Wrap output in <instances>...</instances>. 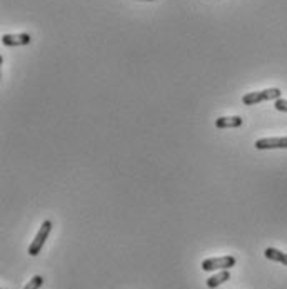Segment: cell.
I'll return each mask as SVG.
<instances>
[{
    "label": "cell",
    "mask_w": 287,
    "mask_h": 289,
    "mask_svg": "<svg viewBox=\"0 0 287 289\" xmlns=\"http://www.w3.org/2000/svg\"><path fill=\"white\" fill-rule=\"evenodd\" d=\"M264 256L267 257L269 261H275V262H282L284 266H287V254L282 251L275 249V248H267L264 251Z\"/></svg>",
    "instance_id": "obj_8"
},
{
    "label": "cell",
    "mask_w": 287,
    "mask_h": 289,
    "mask_svg": "<svg viewBox=\"0 0 287 289\" xmlns=\"http://www.w3.org/2000/svg\"><path fill=\"white\" fill-rule=\"evenodd\" d=\"M236 257L234 256H222V257H211V259L202 261V271H217V269H231L236 266Z\"/></svg>",
    "instance_id": "obj_3"
},
{
    "label": "cell",
    "mask_w": 287,
    "mask_h": 289,
    "mask_svg": "<svg viewBox=\"0 0 287 289\" xmlns=\"http://www.w3.org/2000/svg\"><path fill=\"white\" fill-rule=\"evenodd\" d=\"M32 37L29 34H4L2 42L7 47H20V45H27L30 44Z\"/></svg>",
    "instance_id": "obj_5"
},
{
    "label": "cell",
    "mask_w": 287,
    "mask_h": 289,
    "mask_svg": "<svg viewBox=\"0 0 287 289\" xmlns=\"http://www.w3.org/2000/svg\"><path fill=\"white\" fill-rule=\"evenodd\" d=\"M42 284H44V277H42V276H34L32 279H30L27 284H25L24 289H39Z\"/></svg>",
    "instance_id": "obj_9"
},
{
    "label": "cell",
    "mask_w": 287,
    "mask_h": 289,
    "mask_svg": "<svg viewBox=\"0 0 287 289\" xmlns=\"http://www.w3.org/2000/svg\"><path fill=\"white\" fill-rule=\"evenodd\" d=\"M229 279H231V272H229L227 269H222L221 272H217V274H214V276L209 277V279H207V287L214 289V287L224 284V282L229 281Z\"/></svg>",
    "instance_id": "obj_7"
},
{
    "label": "cell",
    "mask_w": 287,
    "mask_h": 289,
    "mask_svg": "<svg viewBox=\"0 0 287 289\" xmlns=\"http://www.w3.org/2000/svg\"><path fill=\"white\" fill-rule=\"evenodd\" d=\"M242 125V117L239 115H231V117H219L216 119L217 129H236Z\"/></svg>",
    "instance_id": "obj_6"
},
{
    "label": "cell",
    "mask_w": 287,
    "mask_h": 289,
    "mask_svg": "<svg viewBox=\"0 0 287 289\" xmlns=\"http://www.w3.org/2000/svg\"><path fill=\"white\" fill-rule=\"evenodd\" d=\"M280 92L279 89H264V91H257V92H249L242 97V102L246 106H255L259 102H265V101H277L280 99Z\"/></svg>",
    "instance_id": "obj_1"
},
{
    "label": "cell",
    "mask_w": 287,
    "mask_h": 289,
    "mask_svg": "<svg viewBox=\"0 0 287 289\" xmlns=\"http://www.w3.org/2000/svg\"><path fill=\"white\" fill-rule=\"evenodd\" d=\"M50 231H52V223H50V221H44L42 226H40L37 236H35V239L32 241V244L29 246V254L30 256H37L40 253L42 248H44L47 238H49Z\"/></svg>",
    "instance_id": "obj_2"
},
{
    "label": "cell",
    "mask_w": 287,
    "mask_h": 289,
    "mask_svg": "<svg viewBox=\"0 0 287 289\" xmlns=\"http://www.w3.org/2000/svg\"><path fill=\"white\" fill-rule=\"evenodd\" d=\"M255 149L267 151V149H287V137H265L255 140Z\"/></svg>",
    "instance_id": "obj_4"
},
{
    "label": "cell",
    "mask_w": 287,
    "mask_h": 289,
    "mask_svg": "<svg viewBox=\"0 0 287 289\" xmlns=\"http://www.w3.org/2000/svg\"><path fill=\"white\" fill-rule=\"evenodd\" d=\"M144 2H152V0H144Z\"/></svg>",
    "instance_id": "obj_11"
},
{
    "label": "cell",
    "mask_w": 287,
    "mask_h": 289,
    "mask_svg": "<svg viewBox=\"0 0 287 289\" xmlns=\"http://www.w3.org/2000/svg\"><path fill=\"white\" fill-rule=\"evenodd\" d=\"M274 107L279 110V112H287V101L285 99H277L274 102Z\"/></svg>",
    "instance_id": "obj_10"
}]
</instances>
